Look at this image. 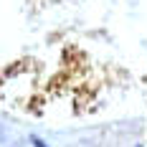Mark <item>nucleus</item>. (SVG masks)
Wrapping results in <instances>:
<instances>
[{"mask_svg":"<svg viewBox=\"0 0 147 147\" xmlns=\"http://www.w3.org/2000/svg\"><path fill=\"white\" fill-rule=\"evenodd\" d=\"M33 147H46V145L41 142V140H33Z\"/></svg>","mask_w":147,"mask_h":147,"instance_id":"f257e3e1","label":"nucleus"}]
</instances>
